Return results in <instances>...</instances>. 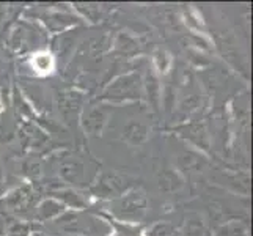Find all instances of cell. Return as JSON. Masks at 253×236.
Wrapping results in <instances>:
<instances>
[{
	"label": "cell",
	"mask_w": 253,
	"mask_h": 236,
	"mask_svg": "<svg viewBox=\"0 0 253 236\" xmlns=\"http://www.w3.org/2000/svg\"><path fill=\"white\" fill-rule=\"evenodd\" d=\"M143 98V77L140 73L130 71L118 76L110 82L96 101L101 102H129Z\"/></svg>",
	"instance_id": "obj_1"
},
{
	"label": "cell",
	"mask_w": 253,
	"mask_h": 236,
	"mask_svg": "<svg viewBox=\"0 0 253 236\" xmlns=\"http://www.w3.org/2000/svg\"><path fill=\"white\" fill-rule=\"evenodd\" d=\"M109 211L123 222H140L148 211V197L142 188L127 189L125 194L113 198Z\"/></svg>",
	"instance_id": "obj_2"
},
{
	"label": "cell",
	"mask_w": 253,
	"mask_h": 236,
	"mask_svg": "<svg viewBox=\"0 0 253 236\" xmlns=\"http://www.w3.org/2000/svg\"><path fill=\"white\" fill-rule=\"evenodd\" d=\"M112 115V106L107 102L94 101L88 106H84L79 123L84 133L88 137H99L104 133V128L107 126L109 118Z\"/></svg>",
	"instance_id": "obj_3"
},
{
	"label": "cell",
	"mask_w": 253,
	"mask_h": 236,
	"mask_svg": "<svg viewBox=\"0 0 253 236\" xmlns=\"http://www.w3.org/2000/svg\"><path fill=\"white\" fill-rule=\"evenodd\" d=\"M38 192L32 185H24L11 190L10 194L2 198L5 208L14 216H29L38 205Z\"/></svg>",
	"instance_id": "obj_4"
},
{
	"label": "cell",
	"mask_w": 253,
	"mask_h": 236,
	"mask_svg": "<svg viewBox=\"0 0 253 236\" xmlns=\"http://www.w3.org/2000/svg\"><path fill=\"white\" fill-rule=\"evenodd\" d=\"M58 175H60V180L65 181V185L85 186V181H86L85 162L79 156L65 154L58 164Z\"/></svg>",
	"instance_id": "obj_5"
},
{
	"label": "cell",
	"mask_w": 253,
	"mask_h": 236,
	"mask_svg": "<svg viewBox=\"0 0 253 236\" xmlns=\"http://www.w3.org/2000/svg\"><path fill=\"white\" fill-rule=\"evenodd\" d=\"M127 178L118 173H102L91 186V192L99 198H117L127 190Z\"/></svg>",
	"instance_id": "obj_6"
},
{
	"label": "cell",
	"mask_w": 253,
	"mask_h": 236,
	"mask_svg": "<svg viewBox=\"0 0 253 236\" xmlns=\"http://www.w3.org/2000/svg\"><path fill=\"white\" fill-rule=\"evenodd\" d=\"M85 104V94L77 90H66L57 94V107L60 115L66 123H73L74 118L79 120Z\"/></svg>",
	"instance_id": "obj_7"
},
{
	"label": "cell",
	"mask_w": 253,
	"mask_h": 236,
	"mask_svg": "<svg viewBox=\"0 0 253 236\" xmlns=\"http://www.w3.org/2000/svg\"><path fill=\"white\" fill-rule=\"evenodd\" d=\"M66 213V206L54 197L42 198L35 208V221L37 222H47L57 221L60 216Z\"/></svg>",
	"instance_id": "obj_8"
},
{
	"label": "cell",
	"mask_w": 253,
	"mask_h": 236,
	"mask_svg": "<svg viewBox=\"0 0 253 236\" xmlns=\"http://www.w3.org/2000/svg\"><path fill=\"white\" fill-rule=\"evenodd\" d=\"M143 93L151 109L154 112H159L161 101H162V87H161V79L154 69H150L143 79Z\"/></svg>",
	"instance_id": "obj_9"
},
{
	"label": "cell",
	"mask_w": 253,
	"mask_h": 236,
	"mask_svg": "<svg viewBox=\"0 0 253 236\" xmlns=\"http://www.w3.org/2000/svg\"><path fill=\"white\" fill-rule=\"evenodd\" d=\"M150 139V128L143 121L132 120L123 128V141L129 146H142Z\"/></svg>",
	"instance_id": "obj_10"
},
{
	"label": "cell",
	"mask_w": 253,
	"mask_h": 236,
	"mask_svg": "<svg viewBox=\"0 0 253 236\" xmlns=\"http://www.w3.org/2000/svg\"><path fill=\"white\" fill-rule=\"evenodd\" d=\"M158 186L161 192L173 194V192L181 190V188L184 186V178L174 169H162L158 173Z\"/></svg>",
	"instance_id": "obj_11"
},
{
	"label": "cell",
	"mask_w": 253,
	"mask_h": 236,
	"mask_svg": "<svg viewBox=\"0 0 253 236\" xmlns=\"http://www.w3.org/2000/svg\"><path fill=\"white\" fill-rule=\"evenodd\" d=\"M181 136L187 139L190 143L198 146L200 150H203V151L209 150V136H208L205 125H200V123L187 125L184 128H181Z\"/></svg>",
	"instance_id": "obj_12"
},
{
	"label": "cell",
	"mask_w": 253,
	"mask_h": 236,
	"mask_svg": "<svg viewBox=\"0 0 253 236\" xmlns=\"http://www.w3.org/2000/svg\"><path fill=\"white\" fill-rule=\"evenodd\" d=\"M57 225L62 229L63 232L69 233V235H81L84 233L86 229H88V224L82 221V216L79 213H65L58 217L55 221Z\"/></svg>",
	"instance_id": "obj_13"
},
{
	"label": "cell",
	"mask_w": 253,
	"mask_h": 236,
	"mask_svg": "<svg viewBox=\"0 0 253 236\" xmlns=\"http://www.w3.org/2000/svg\"><path fill=\"white\" fill-rule=\"evenodd\" d=\"M50 197H54L60 200L66 208H73V209H82L86 206V200L77 192L76 189H66V188H60L50 192Z\"/></svg>",
	"instance_id": "obj_14"
},
{
	"label": "cell",
	"mask_w": 253,
	"mask_h": 236,
	"mask_svg": "<svg viewBox=\"0 0 253 236\" xmlns=\"http://www.w3.org/2000/svg\"><path fill=\"white\" fill-rule=\"evenodd\" d=\"M112 45L115 46V50L120 55H126V57L138 54V52H140V47H142L140 41L129 33H120Z\"/></svg>",
	"instance_id": "obj_15"
},
{
	"label": "cell",
	"mask_w": 253,
	"mask_h": 236,
	"mask_svg": "<svg viewBox=\"0 0 253 236\" xmlns=\"http://www.w3.org/2000/svg\"><path fill=\"white\" fill-rule=\"evenodd\" d=\"M47 141V136L44 134V131L40 129L38 126H35L32 123H27L22 129V143L27 146H40Z\"/></svg>",
	"instance_id": "obj_16"
},
{
	"label": "cell",
	"mask_w": 253,
	"mask_h": 236,
	"mask_svg": "<svg viewBox=\"0 0 253 236\" xmlns=\"http://www.w3.org/2000/svg\"><path fill=\"white\" fill-rule=\"evenodd\" d=\"M205 235V221L203 217L197 213H190L186 217L184 230L181 236H203Z\"/></svg>",
	"instance_id": "obj_17"
},
{
	"label": "cell",
	"mask_w": 253,
	"mask_h": 236,
	"mask_svg": "<svg viewBox=\"0 0 253 236\" xmlns=\"http://www.w3.org/2000/svg\"><path fill=\"white\" fill-rule=\"evenodd\" d=\"M215 236H249V229L241 221H230L215 230Z\"/></svg>",
	"instance_id": "obj_18"
},
{
	"label": "cell",
	"mask_w": 253,
	"mask_h": 236,
	"mask_svg": "<svg viewBox=\"0 0 253 236\" xmlns=\"http://www.w3.org/2000/svg\"><path fill=\"white\" fill-rule=\"evenodd\" d=\"M22 169L25 177L32 181H40L41 180V175H42V164L41 159L38 156H29L27 159L24 161L22 164Z\"/></svg>",
	"instance_id": "obj_19"
},
{
	"label": "cell",
	"mask_w": 253,
	"mask_h": 236,
	"mask_svg": "<svg viewBox=\"0 0 253 236\" xmlns=\"http://www.w3.org/2000/svg\"><path fill=\"white\" fill-rule=\"evenodd\" d=\"M146 236H181V232L170 222H156L145 232Z\"/></svg>",
	"instance_id": "obj_20"
},
{
	"label": "cell",
	"mask_w": 253,
	"mask_h": 236,
	"mask_svg": "<svg viewBox=\"0 0 253 236\" xmlns=\"http://www.w3.org/2000/svg\"><path fill=\"white\" fill-rule=\"evenodd\" d=\"M112 47V40L109 38V35H101V37H94L88 40V43H85V50L90 54H102L107 49Z\"/></svg>",
	"instance_id": "obj_21"
},
{
	"label": "cell",
	"mask_w": 253,
	"mask_h": 236,
	"mask_svg": "<svg viewBox=\"0 0 253 236\" xmlns=\"http://www.w3.org/2000/svg\"><path fill=\"white\" fill-rule=\"evenodd\" d=\"M205 165V159L198 154H192V153H186L179 156V167L189 170V172H200Z\"/></svg>",
	"instance_id": "obj_22"
},
{
	"label": "cell",
	"mask_w": 253,
	"mask_h": 236,
	"mask_svg": "<svg viewBox=\"0 0 253 236\" xmlns=\"http://www.w3.org/2000/svg\"><path fill=\"white\" fill-rule=\"evenodd\" d=\"M35 225L29 221H14L8 224L5 236H30L33 233Z\"/></svg>",
	"instance_id": "obj_23"
},
{
	"label": "cell",
	"mask_w": 253,
	"mask_h": 236,
	"mask_svg": "<svg viewBox=\"0 0 253 236\" xmlns=\"http://www.w3.org/2000/svg\"><path fill=\"white\" fill-rule=\"evenodd\" d=\"M153 63H154V68L158 69L159 73L165 74V73L169 71L170 63H171V58L169 55V52L164 50V49L156 50L154 55H153Z\"/></svg>",
	"instance_id": "obj_24"
},
{
	"label": "cell",
	"mask_w": 253,
	"mask_h": 236,
	"mask_svg": "<svg viewBox=\"0 0 253 236\" xmlns=\"http://www.w3.org/2000/svg\"><path fill=\"white\" fill-rule=\"evenodd\" d=\"M76 8H77V11H81L88 21H93V22H98L99 21V17H101V8H99V5H93V3H77Z\"/></svg>",
	"instance_id": "obj_25"
},
{
	"label": "cell",
	"mask_w": 253,
	"mask_h": 236,
	"mask_svg": "<svg viewBox=\"0 0 253 236\" xmlns=\"http://www.w3.org/2000/svg\"><path fill=\"white\" fill-rule=\"evenodd\" d=\"M33 66L38 71H50V55L49 54H38L33 58Z\"/></svg>",
	"instance_id": "obj_26"
},
{
	"label": "cell",
	"mask_w": 253,
	"mask_h": 236,
	"mask_svg": "<svg viewBox=\"0 0 253 236\" xmlns=\"http://www.w3.org/2000/svg\"><path fill=\"white\" fill-rule=\"evenodd\" d=\"M6 227H8V222H6V216L0 211V236H5L6 233Z\"/></svg>",
	"instance_id": "obj_27"
},
{
	"label": "cell",
	"mask_w": 253,
	"mask_h": 236,
	"mask_svg": "<svg viewBox=\"0 0 253 236\" xmlns=\"http://www.w3.org/2000/svg\"><path fill=\"white\" fill-rule=\"evenodd\" d=\"M30 236H50V235H46V233H42V232H33Z\"/></svg>",
	"instance_id": "obj_28"
},
{
	"label": "cell",
	"mask_w": 253,
	"mask_h": 236,
	"mask_svg": "<svg viewBox=\"0 0 253 236\" xmlns=\"http://www.w3.org/2000/svg\"><path fill=\"white\" fill-rule=\"evenodd\" d=\"M0 186H2V169H0Z\"/></svg>",
	"instance_id": "obj_29"
},
{
	"label": "cell",
	"mask_w": 253,
	"mask_h": 236,
	"mask_svg": "<svg viewBox=\"0 0 253 236\" xmlns=\"http://www.w3.org/2000/svg\"><path fill=\"white\" fill-rule=\"evenodd\" d=\"M118 236H129L127 233H125V235H118Z\"/></svg>",
	"instance_id": "obj_30"
}]
</instances>
